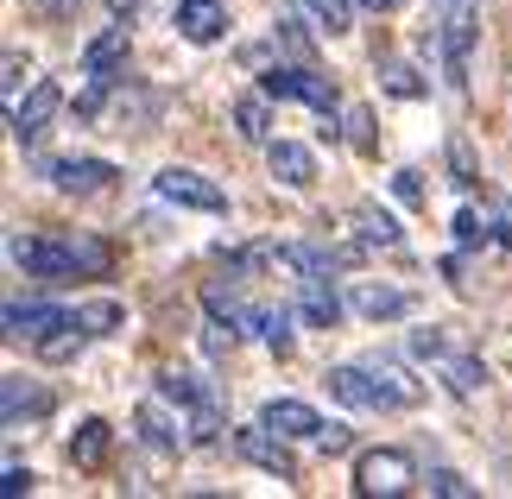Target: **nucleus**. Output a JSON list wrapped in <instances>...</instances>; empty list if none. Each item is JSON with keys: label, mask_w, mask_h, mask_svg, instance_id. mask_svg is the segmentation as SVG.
I'll return each mask as SVG.
<instances>
[{"label": "nucleus", "mask_w": 512, "mask_h": 499, "mask_svg": "<svg viewBox=\"0 0 512 499\" xmlns=\"http://www.w3.org/2000/svg\"><path fill=\"white\" fill-rule=\"evenodd\" d=\"M7 259L26 278H38V285H70V278H83V266H76V253H70V234H26V228H13L7 234Z\"/></svg>", "instance_id": "f257e3e1"}, {"label": "nucleus", "mask_w": 512, "mask_h": 499, "mask_svg": "<svg viewBox=\"0 0 512 499\" xmlns=\"http://www.w3.org/2000/svg\"><path fill=\"white\" fill-rule=\"evenodd\" d=\"M424 474H418V455L399 449V443H386V449H361V462H354V493H367V499H399L411 493Z\"/></svg>", "instance_id": "f03ea898"}, {"label": "nucleus", "mask_w": 512, "mask_h": 499, "mask_svg": "<svg viewBox=\"0 0 512 499\" xmlns=\"http://www.w3.org/2000/svg\"><path fill=\"white\" fill-rule=\"evenodd\" d=\"M260 89L272 95V102H304V108H317V114H336V76H323V70H310V64H272L260 76Z\"/></svg>", "instance_id": "7ed1b4c3"}, {"label": "nucleus", "mask_w": 512, "mask_h": 499, "mask_svg": "<svg viewBox=\"0 0 512 499\" xmlns=\"http://www.w3.org/2000/svg\"><path fill=\"white\" fill-rule=\"evenodd\" d=\"M159 196L165 203H177V209H196V215H228V190L215 184V177H203V171H190V165H165L159 177Z\"/></svg>", "instance_id": "20e7f679"}, {"label": "nucleus", "mask_w": 512, "mask_h": 499, "mask_svg": "<svg viewBox=\"0 0 512 499\" xmlns=\"http://www.w3.org/2000/svg\"><path fill=\"white\" fill-rule=\"evenodd\" d=\"M285 443H291V436H279L266 417H260V424H241V430H234V455H241V462L279 474V481H298V455H291Z\"/></svg>", "instance_id": "39448f33"}, {"label": "nucleus", "mask_w": 512, "mask_h": 499, "mask_svg": "<svg viewBox=\"0 0 512 499\" xmlns=\"http://www.w3.org/2000/svg\"><path fill=\"white\" fill-rule=\"evenodd\" d=\"M7 342H45L51 329H64V323H83V310H64V304H45V297H26V304H7Z\"/></svg>", "instance_id": "423d86ee"}, {"label": "nucleus", "mask_w": 512, "mask_h": 499, "mask_svg": "<svg viewBox=\"0 0 512 499\" xmlns=\"http://www.w3.org/2000/svg\"><path fill=\"white\" fill-rule=\"evenodd\" d=\"M57 108H64V89H57L51 76H45V83H32L26 102H13V139H19V146H38V139L51 133Z\"/></svg>", "instance_id": "0eeeda50"}, {"label": "nucleus", "mask_w": 512, "mask_h": 499, "mask_svg": "<svg viewBox=\"0 0 512 499\" xmlns=\"http://www.w3.org/2000/svg\"><path fill=\"white\" fill-rule=\"evenodd\" d=\"M51 386H38V379H26V373H7L0 379V424L7 430H19V424H38V417H51Z\"/></svg>", "instance_id": "6e6552de"}, {"label": "nucleus", "mask_w": 512, "mask_h": 499, "mask_svg": "<svg viewBox=\"0 0 512 499\" xmlns=\"http://www.w3.org/2000/svg\"><path fill=\"white\" fill-rule=\"evenodd\" d=\"M475 13L468 7H456L437 26V45H443V76H449V89H468V57H475Z\"/></svg>", "instance_id": "1a4fd4ad"}, {"label": "nucleus", "mask_w": 512, "mask_h": 499, "mask_svg": "<svg viewBox=\"0 0 512 499\" xmlns=\"http://www.w3.org/2000/svg\"><path fill=\"white\" fill-rule=\"evenodd\" d=\"M45 184L51 190H64V196H95V190H108L114 184V165L108 158H51L45 165Z\"/></svg>", "instance_id": "9d476101"}, {"label": "nucleus", "mask_w": 512, "mask_h": 499, "mask_svg": "<svg viewBox=\"0 0 512 499\" xmlns=\"http://www.w3.org/2000/svg\"><path fill=\"white\" fill-rule=\"evenodd\" d=\"M323 386H329V398H342L348 411H392V398L380 392V379L367 373V361L361 367H329Z\"/></svg>", "instance_id": "9b49d317"}, {"label": "nucleus", "mask_w": 512, "mask_h": 499, "mask_svg": "<svg viewBox=\"0 0 512 499\" xmlns=\"http://www.w3.org/2000/svg\"><path fill=\"white\" fill-rule=\"evenodd\" d=\"M127 45H133V26H127V19L102 26V32L83 45V76H89V83H95V76H114V70L127 64Z\"/></svg>", "instance_id": "f8f14e48"}, {"label": "nucleus", "mask_w": 512, "mask_h": 499, "mask_svg": "<svg viewBox=\"0 0 512 499\" xmlns=\"http://www.w3.org/2000/svg\"><path fill=\"white\" fill-rule=\"evenodd\" d=\"M266 171L279 177L285 190H310V184H317V152L298 146V139H272V146H266Z\"/></svg>", "instance_id": "ddd939ff"}, {"label": "nucleus", "mask_w": 512, "mask_h": 499, "mask_svg": "<svg viewBox=\"0 0 512 499\" xmlns=\"http://www.w3.org/2000/svg\"><path fill=\"white\" fill-rule=\"evenodd\" d=\"M171 26H177V38H190V45H215L222 26H228V7L222 0H177Z\"/></svg>", "instance_id": "4468645a"}, {"label": "nucleus", "mask_w": 512, "mask_h": 499, "mask_svg": "<svg viewBox=\"0 0 512 499\" xmlns=\"http://www.w3.org/2000/svg\"><path fill=\"white\" fill-rule=\"evenodd\" d=\"M348 310H354V316H367V323H392V316H405V310H411V297H405L399 285L361 278V285L348 291Z\"/></svg>", "instance_id": "2eb2a0df"}, {"label": "nucleus", "mask_w": 512, "mask_h": 499, "mask_svg": "<svg viewBox=\"0 0 512 499\" xmlns=\"http://www.w3.org/2000/svg\"><path fill=\"white\" fill-rule=\"evenodd\" d=\"M291 310H298L310 329H336L348 304H342V291L329 285V278H298V304H291Z\"/></svg>", "instance_id": "dca6fc26"}, {"label": "nucleus", "mask_w": 512, "mask_h": 499, "mask_svg": "<svg viewBox=\"0 0 512 499\" xmlns=\"http://www.w3.org/2000/svg\"><path fill=\"white\" fill-rule=\"evenodd\" d=\"M108 449H114V430H108V417H83V424L70 430V443H64L70 468H102V462H108Z\"/></svg>", "instance_id": "f3484780"}, {"label": "nucleus", "mask_w": 512, "mask_h": 499, "mask_svg": "<svg viewBox=\"0 0 512 499\" xmlns=\"http://www.w3.org/2000/svg\"><path fill=\"white\" fill-rule=\"evenodd\" d=\"M165 405H171V398H165ZM165 405H159V398H146V405L133 411V424H140V443H146V449L177 455V449H184V424H171Z\"/></svg>", "instance_id": "a211bd4d"}, {"label": "nucleus", "mask_w": 512, "mask_h": 499, "mask_svg": "<svg viewBox=\"0 0 512 499\" xmlns=\"http://www.w3.org/2000/svg\"><path fill=\"white\" fill-rule=\"evenodd\" d=\"M266 424L279 430V436H304V443H317V430H323V417L304 405V398H266Z\"/></svg>", "instance_id": "6ab92c4d"}, {"label": "nucleus", "mask_w": 512, "mask_h": 499, "mask_svg": "<svg viewBox=\"0 0 512 499\" xmlns=\"http://www.w3.org/2000/svg\"><path fill=\"white\" fill-rule=\"evenodd\" d=\"M272 95L260 89V95H241V102H234L228 108V121H234V133H241L247 139V146H272Z\"/></svg>", "instance_id": "aec40b11"}, {"label": "nucleus", "mask_w": 512, "mask_h": 499, "mask_svg": "<svg viewBox=\"0 0 512 499\" xmlns=\"http://www.w3.org/2000/svg\"><path fill=\"white\" fill-rule=\"evenodd\" d=\"M354 234H361L367 247H386V253H399V247H405V228L392 222L380 203H354Z\"/></svg>", "instance_id": "412c9836"}, {"label": "nucleus", "mask_w": 512, "mask_h": 499, "mask_svg": "<svg viewBox=\"0 0 512 499\" xmlns=\"http://www.w3.org/2000/svg\"><path fill=\"white\" fill-rule=\"evenodd\" d=\"M367 373L380 379V392L392 398V411H399V405H418V398H424V386H418V379H411L399 361H380V354H373V361H367Z\"/></svg>", "instance_id": "4be33fe9"}, {"label": "nucleus", "mask_w": 512, "mask_h": 499, "mask_svg": "<svg viewBox=\"0 0 512 499\" xmlns=\"http://www.w3.org/2000/svg\"><path fill=\"white\" fill-rule=\"evenodd\" d=\"M380 89L399 95V102H418V95H430V83L405 64V57H380Z\"/></svg>", "instance_id": "5701e85b"}, {"label": "nucleus", "mask_w": 512, "mask_h": 499, "mask_svg": "<svg viewBox=\"0 0 512 499\" xmlns=\"http://www.w3.org/2000/svg\"><path fill=\"white\" fill-rule=\"evenodd\" d=\"M443 379H449V392H456V398H475L487 386V361H475V354H449Z\"/></svg>", "instance_id": "b1692460"}, {"label": "nucleus", "mask_w": 512, "mask_h": 499, "mask_svg": "<svg viewBox=\"0 0 512 499\" xmlns=\"http://www.w3.org/2000/svg\"><path fill=\"white\" fill-rule=\"evenodd\" d=\"M38 354H45V361L51 367H64V361H76V354H83L89 348V335H83V323H64V329H51L45 335V342H32Z\"/></svg>", "instance_id": "393cba45"}, {"label": "nucleus", "mask_w": 512, "mask_h": 499, "mask_svg": "<svg viewBox=\"0 0 512 499\" xmlns=\"http://www.w3.org/2000/svg\"><path fill=\"white\" fill-rule=\"evenodd\" d=\"M70 253H76V266H83V278H108L114 272V247L95 241V234H70Z\"/></svg>", "instance_id": "a878e982"}, {"label": "nucleus", "mask_w": 512, "mask_h": 499, "mask_svg": "<svg viewBox=\"0 0 512 499\" xmlns=\"http://www.w3.org/2000/svg\"><path fill=\"white\" fill-rule=\"evenodd\" d=\"M449 177H456L462 190H475V177H481V171H475V152H468L462 133H449Z\"/></svg>", "instance_id": "bb28decb"}, {"label": "nucleus", "mask_w": 512, "mask_h": 499, "mask_svg": "<svg viewBox=\"0 0 512 499\" xmlns=\"http://www.w3.org/2000/svg\"><path fill=\"white\" fill-rule=\"evenodd\" d=\"M304 7L317 13V26H323V32H348V19H354L348 0H304Z\"/></svg>", "instance_id": "cd10ccee"}, {"label": "nucleus", "mask_w": 512, "mask_h": 499, "mask_svg": "<svg viewBox=\"0 0 512 499\" xmlns=\"http://www.w3.org/2000/svg\"><path fill=\"white\" fill-rule=\"evenodd\" d=\"M291 316H298V310H266V335H260V342L272 354H291Z\"/></svg>", "instance_id": "c85d7f7f"}, {"label": "nucleus", "mask_w": 512, "mask_h": 499, "mask_svg": "<svg viewBox=\"0 0 512 499\" xmlns=\"http://www.w3.org/2000/svg\"><path fill=\"white\" fill-rule=\"evenodd\" d=\"M121 304H83V329L89 335H114V329H121Z\"/></svg>", "instance_id": "c756f323"}, {"label": "nucleus", "mask_w": 512, "mask_h": 499, "mask_svg": "<svg viewBox=\"0 0 512 499\" xmlns=\"http://www.w3.org/2000/svg\"><path fill=\"white\" fill-rule=\"evenodd\" d=\"M424 481H430V493H443V499H468V493H475V481H462L456 468H430Z\"/></svg>", "instance_id": "7c9ffc66"}, {"label": "nucleus", "mask_w": 512, "mask_h": 499, "mask_svg": "<svg viewBox=\"0 0 512 499\" xmlns=\"http://www.w3.org/2000/svg\"><path fill=\"white\" fill-rule=\"evenodd\" d=\"M411 354H418V361H449V335L443 329H418L411 335Z\"/></svg>", "instance_id": "2f4dec72"}, {"label": "nucleus", "mask_w": 512, "mask_h": 499, "mask_svg": "<svg viewBox=\"0 0 512 499\" xmlns=\"http://www.w3.org/2000/svg\"><path fill=\"white\" fill-rule=\"evenodd\" d=\"M456 241H462V247H481V241H487V222H481L475 209H462V215H456Z\"/></svg>", "instance_id": "473e14b6"}, {"label": "nucleus", "mask_w": 512, "mask_h": 499, "mask_svg": "<svg viewBox=\"0 0 512 499\" xmlns=\"http://www.w3.org/2000/svg\"><path fill=\"white\" fill-rule=\"evenodd\" d=\"M348 127H354V133H348L354 146H361V152H373V114H367V108H348Z\"/></svg>", "instance_id": "72a5a7b5"}, {"label": "nucleus", "mask_w": 512, "mask_h": 499, "mask_svg": "<svg viewBox=\"0 0 512 499\" xmlns=\"http://www.w3.org/2000/svg\"><path fill=\"white\" fill-rule=\"evenodd\" d=\"M0 493H7V499H19V493H32V468H19V462H7V474H0Z\"/></svg>", "instance_id": "f704fd0d"}, {"label": "nucleus", "mask_w": 512, "mask_h": 499, "mask_svg": "<svg viewBox=\"0 0 512 499\" xmlns=\"http://www.w3.org/2000/svg\"><path fill=\"white\" fill-rule=\"evenodd\" d=\"M392 196H399V203H424V184H418V171H392Z\"/></svg>", "instance_id": "c9c22d12"}, {"label": "nucleus", "mask_w": 512, "mask_h": 499, "mask_svg": "<svg viewBox=\"0 0 512 499\" xmlns=\"http://www.w3.org/2000/svg\"><path fill=\"white\" fill-rule=\"evenodd\" d=\"M317 449H323V455H342V449H348V424H323V430H317Z\"/></svg>", "instance_id": "e433bc0d"}, {"label": "nucleus", "mask_w": 512, "mask_h": 499, "mask_svg": "<svg viewBox=\"0 0 512 499\" xmlns=\"http://www.w3.org/2000/svg\"><path fill=\"white\" fill-rule=\"evenodd\" d=\"M279 38H285V45H291V51H298V57H310V38L298 32V19H279Z\"/></svg>", "instance_id": "4c0bfd02"}, {"label": "nucleus", "mask_w": 512, "mask_h": 499, "mask_svg": "<svg viewBox=\"0 0 512 499\" xmlns=\"http://www.w3.org/2000/svg\"><path fill=\"white\" fill-rule=\"evenodd\" d=\"M494 228H500V247H512V203H506V196L494 203Z\"/></svg>", "instance_id": "58836bf2"}, {"label": "nucleus", "mask_w": 512, "mask_h": 499, "mask_svg": "<svg viewBox=\"0 0 512 499\" xmlns=\"http://www.w3.org/2000/svg\"><path fill=\"white\" fill-rule=\"evenodd\" d=\"M19 76H26V57H19V51H7V95L19 89Z\"/></svg>", "instance_id": "ea45409f"}, {"label": "nucleus", "mask_w": 512, "mask_h": 499, "mask_svg": "<svg viewBox=\"0 0 512 499\" xmlns=\"http://www.w3.org/2000/svg\"><path fill=\"white\" fill-rule=\"evenodd\" d=\"M108 7H114V19H133V13H140V0H108Z\"/></svg>", "instance_id": "a19ab883"}, {"label": "nucleus", "mask_w": 512, "mask_h": 499, "mask_svg": "<svg viewBox=\"0 0 512 499\" xmlns=\"http://www.w3.org/2000/svg\"><path fill=\"white\" fill-rule=\"evenodd\" d=\"M367 13H392V7H405V0H361Z\"/></svg>", "instance_id": "79ce46f5"}, {"label": "nucleus", "mask_w": 512, "mask_h": 499, "mask_svg": "<svg viewBox=\"0 0 512 499\" xmlns=\"http://www.w3.org/2000/svg\"><path fill=\"white\" fill-rule=\"evenodd\" d=\"M76 7V0H45V13H70Z\"/></svg>", "instance_id": "37998d69"}, {"label": "nucleus", "mask_w": 512, "mask_h": 499, "mask_svg": "<svg viewBox=\"0 0 512 499\" xmlns=\"http://www.w3.org/2000/svg\"><path fill=\"white\" fill-rule=\"evenodd\" d=\"M38 7H45V0H38Z\"/></svg>", "instance_id": "c03bdc74"}]
</instances>
